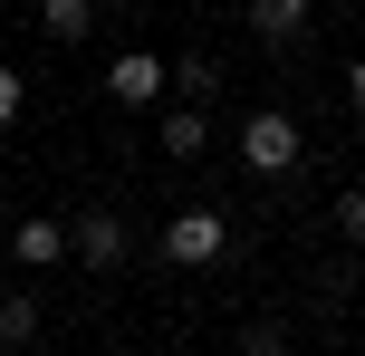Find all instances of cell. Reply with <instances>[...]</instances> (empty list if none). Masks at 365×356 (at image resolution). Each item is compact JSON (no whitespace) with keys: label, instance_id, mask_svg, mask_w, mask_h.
<instances>
[{"label":"cell","instance_id":"1","mask_svg":"<svg viewBox=\"0 0 365 356\" xmlns=\"http://www.w3.org/2000/svg\"><path fill=\"white\" fill-rule=\"evenodd\" d=\"M298 154H308L298 116H289V106H250V126H240V164H250L259 183H279V173H298Z\"/></svg>","mask_w":365,"mask_h":356},{"label":"cell","instance_id":"2","mask_svg":"<svg viewBox=\"0 0 365 356\" xmlns=\"http://www.w3.org/2000/svg\"><path fill=\"white\" fill-rule=\"evenodd\" d=\"M221 250H231V222H221L212 203H192V212L164 222V260H173V270H212Z\"/></svg>","mask_w":365,"mask_h":356},{"label":"cell","instance_id":"3","mask_svg":"<svg viewBox=\"0 0 365 356\" xmlns=\"http://www.w3.org/2000/svg\"><path fill=\"white\" fill-rule=\"evenodd\" d=\"M106 96H125V106H164V96H173V68H164L154 49H125V58L106 68Z\"/></svg>","mask_w":365,"mask_h":356},{"label":"cell","instance_id":"4","mask_svg":"<svg viewBox=\"0 0 365 356\" xmlns=\"http://www.w3.org/2000/svg\"><path fill=\"white\" fill-rule=\"evenodd\" d=\"M68 260H77V270H125V222H115V212L68 222Z\"/></svg>","mask_w":365,"mask_h":356},{"label":"cell","instance_id":"5","mask_svg":"<svg viewBox=\"0 0 365 356\" xmlns=\"http://www.w3.org/2000/svg\"><path fill=\"white\" fill-rule=\"evenodd\" d=\"M10 260H29V270H58V260H68V222H48V212H29V222L10 231Z\"/></svg>","mask_w":365,"mask_h":356},{"label":"cell","instance_id":"6","mask_svg":"<svg viewBox=\"0 0 365 356\" xmlns=\"http://www.w3.org/2000/svg\"><path fill=\"white\" fill-rule=\"evenodd\" d=\"M154 145H164V154H173V164H192V154H202V145H212V116H202V106H192V96H182V106H164V126H154Z\"/></svg>","mask_w":365,"mask_h":356},{"label":"cell","instance_id":"7","mask_svg":"<svg viewBox=\"0 0 365 356\" xmlns=\"http://www.w3.org/2000/svg\"><path fill=\"white\" fill-rule=\"evenodd\" d=\"M240 10H250V29L269 39V49H298V39H308V0H240Z\"/></svg>","mask_w":365,"mask_h":356},{"label":"cell","instance_id":"8","mask_svg":"<svg viewBox=\"0 0 365 356\" xmlns=\"http://www.w3.org/2000/svg\"><path fill=\"white\" fill-rule=\"evenodd\" d=\"M38 29H48L58 49H77V39L96 29V0H38Z\"/></svg>","mask_w":365,"mask_h":356},{"label":"cell","instance_id":"9","mask_svg":"<svg viewBox=\"0 0 365 356\" xmlns=\"http://www.w3.org/2000/svg\"><path fill=\"white\" fill-rule=\"evenodd\" d=\"M212 87H221V68H212L202 49H192V58H173V96H192V106H202Z\"/></svg>","mask_w":365,"mask_h":356},{"label":"cell","instance_id":"10","mask_svg":"<svg viewBox=\"0 0 365 356\" xmlns=\"http://www.w3.org/2000/svg\"><path fill=\"white\" fill-rule=\"evenodd\" d=\"M38 337V299H0V347H29Z\"/></svg>","mask_w":365,"mask_h":356},{"label":"cell","instance_id":"11","mask_svg":"<svg viewBox=\"0 0 365 356\" xmlns=\"http://www.w3.org/2000/svg\"><path fill=\"white\" fill-rule=\"evenodd\" d=\"M19 106H29V87H19V68H10V58H0V135L19 126Z\"/></svg>","mask_w":365,"mask_h":356},{"label":"cell","instance_id":"12","mask_svg":"<svg viewBox=\"0 0 365 356\" xmlns=\"http://www.w3.org/2000/svg\"><path fill=\"white\" fill-rule=\"evenodd\" d=\"M336 231H346V241H365V183L336 193Z\"/></svg>","mask_w":365,"mask_h":356},{"label":"cell","instance_id":"13","mask_svg":"<svg viewBox=\"0 0 365 356\" xmlns=\"http://www.w3.org/2000/svg\"><path fill=\"white\" fill-rule=\"evenodd\" d=\"M240 356H289V327H250V337H240Z\"/></svg>","mask_w":365,"mask_h":356},{"label":"cell","instance_id":"14","mask_svg":"<svg viewBox=\"0 0 365 356\" xmlns=\"http://www.w3.org/2000/svg\"><path fill=\"white\" fill-rule=\"evenodd\" d=\"M346 106H356V126H365V58L346 68Z\"/></svg>","mask_w":365,"mask_h":356}]
</instances>
